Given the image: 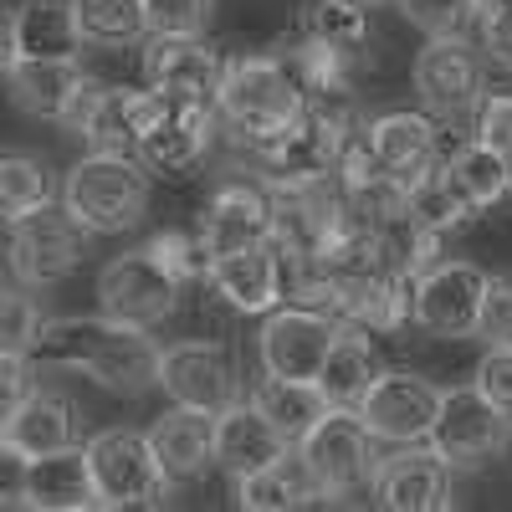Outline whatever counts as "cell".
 <instances>
[{
  "mask_svg": "<svg viewBox=\"0 0 512 512\" xmlns=\"http://www.w3.org/2000/svg\"><path fill=\"white\" fill-rule=\"evenodd\" d=\"M364 6H379V0H364Z\"/></svg>",
  "mask_w": 512,
  "mask_h": 512,
  "instance_id": "816d5d0a",
  "label": "cell"
},
{
  "mask_svg": "<svg viewBox=\"0 0 512 512\" xmlns=\"http://www.w3.org/2000/svg\"><path fill=\"white\" fill-rule=\"evenodd\" d=\"M400 16L425 36H461L477 16V0H400Z\"/></svg>",
  "mask_w": 512,
  "mask_h": 512,
  "instance_id": "74e56055",
  "label": "cell"
},
{
  "mask_svg": "<svg viewBox=\"0 0 512 512\" xmlns=\"http://www.w3.org/2000/svg\"><path fill=\"white\" fill-rule=\"evenodd\" d=\"M246 154L262 164L267 185H287V180H313V175H333V139L297 108V118H287L272 134L241 139Z\"/></svg>",
  "mask_w": 512,
  "mask_h": 512,
  "instance_id": "d6986e66",
  "label": "cell"
},
{
  "mask_svg": "<svg viewBox=\"0 0 512 512\" xmlns=\"http://www.w3.org/2000/svg\"><path fill=\"white\" fill-rule=\"evenodd\" d=\"M0 415H6V405H0Z\"/></svg>",
  "mask_w": 512,
  "mask_h": 512,
  "instance_id": "f5cc1de1",
  "label": "cell"
},
{
  "mask_svg": "<svg viewBox=\"0 0 512 512\" xmlns=\"http://www.w3.org/2000/svg\"><path fill=\"white\" fill-rule=\"evenodd\" d=\"M251 405L277 425L282 441H297V436H303L308 425L328 410V400L318 395L313 379H282V374H267L262 384H256V390H251Z\"/></svg>",
  "mask_w": 512,
  "mask_h": 512,
  "instance_id": "4dcf8cb0",
  "label": "cell"
},
{
  "mask_svg": "<svg viewBox=\"0 0 512 512\" xmlns=\"http://www.w3.org/2000/svg\"><path fill=\"white\" fill-rule=\"evenodd\" d=\"M82 262V231L52 200L6 221V267L21 287H57Z\"/></svg>",
  "mask_w": 512,
  "mask_h": 512,
  "instance_id": "8992f818",
  "label": "cell"
},
{
  "mask_svg": "<svg viewBox=\"0 0 512 512\" xmlns=\"http://www.w3.org/2000/svg\"><path fill=\"white\" fill-rule=\"evenodd\" d=\"M472 134H477L487 149H497V154L512 149V93L477 98V123H472Z\"/></svg>",
  "mask_w": 512,
  "mask_h": 512,
  "instance_id": "ee69618b",
  "label": "cell"
},
{
  "mask_svg": "<svg viewBox=\"0 0 512 512\" xmlns=\"http://www.w3.org/2000/svg\"><path fill=\"white\" fill-rule=\"evenodd\" d=\"M195 236L205 246V256H221V251H236V246H251V241H267L272 236V205H267V190L262 185H221L216 195L205 200L200 221H195Z\"/></svg>",
  "mask_w": 512,
  "mask_h": 512,
  "instance_id": "44dd1931",
  "label": "cell"
},
{
  "mask_svg": "<svg viewBox=\"0 0 512 512\" xmlns=\"http://www.w3.org/2000/svg\"><path fill=\"white\" fill-rule=\"evenodd\" d=\"M236 502L246 512H287V507H313L328 502V492L318 487V477L308 472V461L297 456V446H287L282 456H272L267 466L236 477Z\"/></svg>",
  "mask_w": 512,
  "mask_h": 512,
  "instance_id": "4316f807",
  "label": "cell"
},
{
  "mask_svg": "<svg viewBox=\"0 0 512 512\" xmlns=\"http://www.w3.org/2000/svg\"><path fill=\"white\" fill-rule=\"evenodd\" d=\"M472 338H482L487 349H512V277H487Z\"/></svg>",
  "mask_w": 512,
  "mask_h": 512,
  "instance_id": "f35d334b",
  "label": "cell"
},
{
  "mask_svg": "<svg viewBox=\"0 0 512 512\" xmlns=\"http://www.w3.org/2000/svg\"><path fill=\"white\" fill-rule=\"evenodd\" d=\"M26 359L77 369L93 384H103L108 395L134 400V395L154 390L159 349H154L149 328H134V323H118V318L98 313V318H41Z\"/></svg>",
  "mask_w": 512,
  "mask_h": 512,
  "instance_id": "6da1fadb",
  "label": "cell"
},
{
  "mask_svg": "<svg viewBox=\"0 0 512 512\" xmlns=\"http://www.w3.org/2000/svg\"><path fill=\"white\" fill-rule=\"evenodd\" d=\"M415 93L431 113L461 118L482 98V57L461 36H431V47L415 57Z\"/></svg>",
  "mask_w": 512,
  "mask_h": 512,
  "instance_id": "2e32d148",
  "label": "cell"
},
{
  "mask_svg": "<svg viewBox=\"0 0 512 512\" xmlns=\"http://www.w3.org/2000/svg\"><path fill=\"white\" fill-rule=\"evenodd\" d=\"M369 487L374 502L390 512H441L451 507V466L425 441H410L405 451L374 461Z\"/></svg>",
  "mask_w": 512,
  "mask_h": 512,
  "instance_id": "9a60e30c",
  "label": "cell"
},
{
  "mask_svg": "<svg viewBox=\"0 0 512 512\" xmlns=\"http://www.w3.org/2000/svg\"><path fill=\"white\" fill-rule=\"evenodd\" d=\"M436 405H441V390L425 374L384 369L364 390V400L354 405V415L369 431V441L410 446V441H425V431H431V420H436Z\"/></svg>",
  "mask_w": 512,
  "mask_h": 512,
  "instance_id": "8fae6325",
  "label": "cell"
},
{
  "mask_svg": "<svg viewBox=\"0 0 512 512\" xmlns=\"http://www.w3.org/2000/svg\"><path fill=\"white\" fill-rule=\"evenodd\" d=\"M328 313L344 328H364V333H395L410 323V282L390 277V272H338L333 277V297Z\"/></svg>",
  "mask_w": 512,
  "mask_h": 512,
  "instance_id": "ac0fdd59",
  "label": "cell"
},
{
  "mask_svg": "<svg viewBox=\"0 0 512 512\" xmlns=\"http://www.w3.org/2000/svg\"><path fill=\"white\" fill-rule=\"evenodd\" d=\"M82 47H134L149 36L144 0H67Z\"/></svg>",
  "mask_w": 512,
  "mask_h": 512,
  "instance_id": "d6a6232c",
  "label": "cell"
},
{
  "mask_svg": "<svg viewBox=\"0 0 512 512\" xmlns=\"http://www.w3.org/2000/svg\"><path fill=\"white\" fill-rule=\"evenodd\" d=\"M52 200V169L26 149H0V221Z\"/></svg>",
  "mask_w": 512,
  "mask_h": 512,
  "instance_id": "e575fe53",
  "label": "cell"
},
{
  "mask_svg": "<svg viewBox=\"0 0 512 512\" xmlns=\"http://www.w3.org/2000/svg\"><path fill=\"white\" fill-rule=\"evenodd\" d=\"M21 507L36 512H88L98 507L93 477H88V456L82 446H57L47 456H26V482H21Z\"/></svg>",
  "mask_w": 512,
  "mask_h": 512,
  "instance_id": "cb8c5ba5",
  "label": "cell"
},
{
  "mask_svg": "<svg viewBox=\"0 0 512 512\" xmlns=\"http://www.w3.org/2000/svg\"><path fill=\"white\" fill-rule=\"evenodd\" d=\"M482 47L492 62H502L512 72V6H497L482 16Z\"/></svg>",
  "mask_w": 512,
  "mask_h": 512,
  "instance_id": "f6af8a7d",
  "label": "cell"
},
{
  "mask_svg": "<svg viewBox=\"0 0 512 512\" xmlns=\"http://www.w3.org/2000/svg\"><path fill=\"white\" fill-rule=\"evenodd\" d=\"M180 277L164 272V262L139 246V251H123L98 272V308L118 323H134V328H154L175 313L180 303Z\"/></svg>",
  "mask_w": 512,
  "mask_h": 512,
  "instance_id": "ba28073f",
  "label": "cell"
},
{
  "mask_svg": "<svg viewBox=\"0 0 512 512\" xmlns=\"http://www.w3.org/2000/svg\"><path fill=\"white\" fill-rule=\"evenodd\" d=\"M221 52L200 31H149L144 82L169 103H210L221 82Z\"/></svg>",
  "mask_w": 512,
  "mask_h": 512,
  "instance_id": "7c38bea8",
  "label": "cell"
},
{
  "mask_svg": "<svg viewBox=\"0 0 512 512\" xmlns=\"http://www.w3.org/2000/svg\"><path fill=\"white\" fill-rule=\"evenodd\" d=\"M216 0H144L149 31H205Z\"/></svg>",
  "mask_w": 512,
  "mask_h": 512,
  "instance_id": "b9f144b4",
  "label": "cell"
},
{
  "mask_svg": "<svg viewBox=\"0 0 512 512\" xmlns=\"http://www.w3.org/2000/svg\"><path fill=\"white\" fill-rule=\"evenodd\" d=\"M0 441L21 456H47L57 446H72L77 441V410L67 395L57 390H26L11 400V410L0 415Z\"/></svg>",
  "mask_w": 512,
  "mask_h": 512,
  "instance_id": "7402d4cb",
  "label": "cell"
},
{
  "mask_svg": "<svg viewBox=\"0 0 512 512\" xmlns=\"http://www.w3.org/2000/svg\"><path fill=\"white\" fill-rule=\"evenodd\" d=\"M154 384L185 410H205L216 415L226 400H236V374L221 344H205V338H180V344L159 349L154 364Z\"/></svg>",
  "mask_w": 512,
  "mask_h": 512,
  "instance_id": "4fadbf2b",
  "label": "cell"
},
{
  "mask_svg": "<svg viewBox=\"0 0 512 512\" xmlns=\"http://www.w3.org/2000/svg\"><path fill=\"white\" fill-rule=\"evenodd\" d=\"M159 262H164V272H175L180 282H200L205 277V246H200V236L195 231H159L154 241H144Z\"/></svg>",
  "mask_w": 512,
  "mask_h": 512,
  "instance_id": "ab89813d",
  "label": "cell"
},
{
  "mask_svg": "<svg viewBox=\"0 0 512 512\" xmlns=\"http://www.w3.org/2000/svg\"><path fill=\"white\" fill-rule=\"evenodd\" d=\"M512 441V420L477 395V384L466 390H441V405H436V420L425 431V446H431L451 472L456 466H477L487 456H497L502 446Z\"/></svg>",
  "mask_w": 512,
  "mask_h": 512,
  "instance_id": "9c48e42d",
  "label": "cell"
},
{
  "mask_svg": "<svg viewBox=\"0 0 512 512\" xmlns=\"http://www.w3.org/2000/svg\"><path fill=\"white\" fill-rule=\"evenodd\" d=\"M287 72V82L297 88V98H323V93H344L349 88V52H333L323 41H297V47H277L272 52Z\"/></svg>",
  "mask_w": 512,
  "mask_h": 512,
  "instance_id": "836d02e7",
  "label": "cell"
},
{
  "mask_svg": "<svg viewBox=\"0 0 512 512\" xmlns=\"http://www.w3.org/2000/svg\"><path fill=\"white\" fill-rule=\"evenodd\" d=\"M384 374V359L374 349V338L364 328H338V338L328 344L313 384H318V395L333 405V410H354L364 400V390Z\"/></svg>",
  "mask_w": 512,
  "mask_h": 512,
  "instance_id": "484cf974",
  "label": "cell"
},
{
  "mask_svg": "<svg viewBox=\"0 0 512 512\" xmlns=\"http://www.w3.org/2000/svg\"><path fill=\"white\" fill-rule=\"evenodd\" d=\"M159 113H164V98L154 88H103V82L88 77L57 123L67 134H77L93 154H134L139 159V144Z\"/></svg>",
  "mask_w": 512,
  "mask_h": 512,
  "instance_id": "3957f363",
  "label": "cell"
},
{
  "mask_svg": "<svg viewBox=\"0 0 512 512\" xmlns=\"http://www.w3.org/2000/svg\"><path fill=\"white\" fill-rule=\"evenodd\" d=\"M31 359L26 354H16V349H0V405H6L11 410V400L26 390V384H31Z\"/></svg>",
  "mask_w": 512,
  "mask_h": 512,
  "instance_id": "bcb514c9",
  "label": "cell"
},
{
  "mask_svg": "<svg viewBox=\"0 0 512 512\" xmlns=\"http://www.w3.org/2000/svg\"><path fill=\"white\" fill-rule=\"evenodd\" d=\"M144 436H149V451H154L159 472L169 482H190L210 466V415L205 410L175 405L169 415H159Z\"/></svg>",
  "mask_w": 512,
  "mask_h": 512,
  "instance_id": "f1b7e54d",
  "label": "cell"
},
{
  "mask_svg": "<svg viewBox=\"0 0 512 512\" xmlns=\"http://www.w3.org/2000/svg\"><path fill=\"white\" fill-rule=\"evenodd\" d=\"M11 62H16V11L0 6V77H6Z\"/></svg>",
  "mask_w": 512,
  "mask_h": 512,
  "instance_id": "c3c4849f",
  "label": "cell"
},
{
  "mask_svg": "<svg viewBox=\"0 0 512 512\" xmlns=\"http://www.w3.org/2000/svg\"><path fill=\"white\" fill-rule=\"evenodd\" d=\"M21 482H26V456L0 441V507H21Z\"/></svg>",
  "mask_w": 512,
  "mask_h": 512,
  "instance_id": "7dc6e473",
  "label": "cell"
},
{
  "mask_svg": "<svg viewBox=\"0 0 512 512\" xmlns=\"http://www.w3.org/2000/svg\"><path fill=\"white\" fill-rule=\"evenodd\" d=\"M487 272L477 262H436L410 282V323L431 338H472Z\"/></svg>",
  "mask_w": 512,
  "mask_h": 512,
  "instance_id": "30bf717a",
  "label": "cell"
},
{
  "mask_svg": "<svg viewBox=\"0 0 512 512\" xmlns=\"http://www.w3.org/2000/svg\"><path fill=\"white\" fill-rule=\"evenodd\" d=\"M497 6H512V0H477V16H487V11H497Z\"/></svg>",
  "mask_w": 512,
  "mask_h": 512,
  "instance_id": "681fc988",
  "label": "cell"
},
{
  "mask_svg": "<svg viewBox=\"0 0 512 512\" xmlns=\"http://www.w3.org/2000/svg\"><path fill=\"white\" fill-rule=\"evenodd\" d=\"M364 144L374 149V159L390 175H410V169L431 159V118L410 113V108H390L364 123Z\"/></svg>",
  "mask_w": 512,
  "mask_h": 512,
  "instance_id": "f546056e",
  "label": "cell"
},
{
  "mask_svg": "<svg viewBox=\"0 0 512 512\" xmlns=\"http://www.w3.org/2000/svg\"><path fill=\"white\" fill-rule=\"evenodd\" d=\"M216 118H226L236 128V139H256V134H272L287 118H297L303 98L287 82L282 62L272 52L262 57H236L221 67V82H216V98H210Z\"/></svg>",
  "mask_w": 512,
  "mask_h": 512,
  "instance_id": "277c9868",
  "label": "cell"
},
{
  "mask_svg": "<svg viewBox=\"0 0 512 512\" xmlns=\"http://www.w3.org/2000/svg\"><path fill=\"white\" fill-rule=\"evenodd\" d=\"M82 456H88L98 507H159L169 497V477L159 472L144 431L108 425V431H98L82 446Z\"/></svg>",
  "mask_w": 512,
  "mask_h": 512,
  "instance_id": "5b68a950",
  "label": "cell"
},
{
  "mask_svg": "<svg viewBox=\"0 0 512 512\" xmlns=\"http://www.w3.org/2000/svg\"><path fill=\"white\" fill-rule=\"evenodd\" d=\"M205 282L236 313H267L282 303V256L272 241H251L236 251H221L205 262Z\"/></svg>",
  "mask_w": 512,
  "mask_h": 512,
  "instance_id": "e0dca14e",
  "label": "cell"
},
{
  "mask_svg": "<svg viewBox=\"0 0 512 512\" xmlns=\"http://www.w3.org/2000/svg\"><path fill=\"white\" fill-rule=\"evenodd\" d=\"M36 328H41V313H36V303H31V292H26V287H21V292L0 287V349L26 354L31 338H36Z\"/></svg>",
  "mask_w": 512,
  "mask_h": 512,
  "instance_id": "60d3db41",
  "label": "cell"
},
{
  "mask_svg": "<svg viewBox=\"0 0 512 512\" xmlns=\"http://www.w3.org/2000/svg\"><path fill=\"white\" fill-rule=\"evenodd\" d=\"M88 82L82 72V57H16L6 67V88H11V103L26 113V118H47L57 123L72 103V93Z\"/></svg>",
  "mask_w": 512,
  "mask_h": 512,
  "instance_id": "d4e9b609",
  "label": "cell"
},
{
  "mask_svg": "<svg viewBox=\"0 0 512 512\" xmlns=\"http://www.w3.org/2000/svg\"><path fill=\"white\" fill-rule=\"evenodd\" d=\"M338 318L318 313V308H303V303H287V308H267V323L256 333V354H262V369L267 374H282V379H313L328 344L338 338Z\"/></svg>",
  "mask_w": 512,
  "mask_h": 512,
  "instance_id": "5bb4252c",
  "label": "cell"
},
{
  "mask_svg": "<svg viewBox=\"0 0 512 512\" xmlns=\"http://www.w3.org/2000/svg\"><path fill=\"white\" fill-rule=\"evenodd\" d=\"M451 164V175L461 180V190L472 195V205L477 210H492L502 195H507V164H502V154L497 149H487L482 139H472L456 159H446Z\"/></svg>",
  "mask_w": 512,
  "mask_h": 512,
  "instance_id": "8d00e7d4",
  "label": "cell"
},
{
  "mask_svg": "<svg viewBox=\"0 0 512 512\" xmlns=\"http://www.w3.org/2000/svg\"><path fill=\"white\" fill-rule=\"evenodd\" d=\"M292 446H297V456L308 461V472L318 477V487L328 492V502L369 487L374 446H369V431L359 425L354 410H333V405H328Z\"/></svg>",
  "mask_w": 512,
  "mask_h": 512,
  "instance_id": "52a82bcc",
  "label": "cell"
},
{
  "mask_svg": "<svg viewBox=\"0 0 512 512\" xmlns=\"http://www.w3.org/2000/svg\"><path fill=\"white\" fill-rule=\"evenodd\" d=\"M62 210L82 236H123L149 216V175L134 154H88L67 169Z\"/></svg>",
  "mask_w": 512,
  "mask_h": 512,
  "instance_id": "7a4b0ae2",
  "label": "cell"
},
{
  "mask_svg": "<svg viewBox=\"0 0 512 512\" xmlns=\"http://www.w3.org/2000/svg\"><path fill=\"white\" fill-rule=\"evenodd\" d=\"M405 210L436 236H451L482 216L472 205V195L461 190V180L451 175V164H436V159H425L420 169L405 175Z\"/></svg>",
  "mask_w": 512,
  "mask_h": 512,
  "instance_id": "83f0119b",
  "label": "cell"
},
{
  "mask_svg": "<svg viewBox=\"0 0 512 512\" xmlns=\"http://www.w3.org/2000/svg\"><path fill=\"white\" fill-rule=\"evenodd\" d=\"M210 134H216V108L210 103H169L154 118V128L139 144V159L159 175H185L190 164H200V154L210 149Z\"/></svg>",
  "mask_w": 512,
  "mask_h": 512,
  "instance_id": "603a6c76",
  "label": "cell"
},
{
  "mask_svg": "<svg viewBox=\"0 0 512 512\" xmlns=\"http://www.w3.org/2000/svg\"><path fill=\"white\" fill-rule=\"evenodd\" d=\"M287 446L292 441H282L277 425L251 400H226L216 415H210V461L231 477H246V472H256V466H267Z\"/></svg>",
  "mask_w": 512,
  "mask_h": 512,
  "instance_id": "ffe728a7",
  "label": "cell"
},
{
  "mask_svg": "<svg viewBox=\"0 0 512 512\" xmlns=\"http://www.w3.org/2000/svg\"><path fill=\"white\" fill-rule=\"evenodd\" d=\"M82 36L67 0H26L16 11V57H77Z\"/></svg>",
  "mask_w": 512,
  "mask_h": 512,
  "instance_id": "1f68e13d",
  "label": "cell"
},
{
  "mask_svg": "<svg viewBox=\"0 0 512 512\" xmlns=\"http://www.w3.org/2000/svg\"><path fill=\"white\" fill-rule=\"evenodd\" d=\"M502 164H507V190H512V149L502 154Z\"/></svg>",
  "mask_w": 512,
  "mask_h": 512,
  "instance_id": "f907efd6",
  "label": "cell"
},
{
  "mask_svg": "<svg viewBox=\"0 0 512 512\" xmlns=\"http://www.w3.org/2000/svg\"><path fill=\"white\" fill-rule=\"evenodd\" d=\"M303 36L354 57L364 41H369L364 0H308V11H303Z\"/></svg>",
  "mask_w": 512,
  "mask_h": 512,
  "instance_id": "d590c367",
  "label": "cell"
},
{
  "mask_svg": "<svg viewBox=\"0 0 512 512\" xmlns=\"http://www.w3.org/2000/svg\"><path fill=\"white\" fill-rule=\"evenodd\" d=\"M472 384H477L482 400H492V405L512 420V349H487Z\"/></svg>",
  "mask_w": 512,
  "mask_h": 512,
  "instance_id": "7bdbcfd3",
  "label": "cell"
}]
</instances>
